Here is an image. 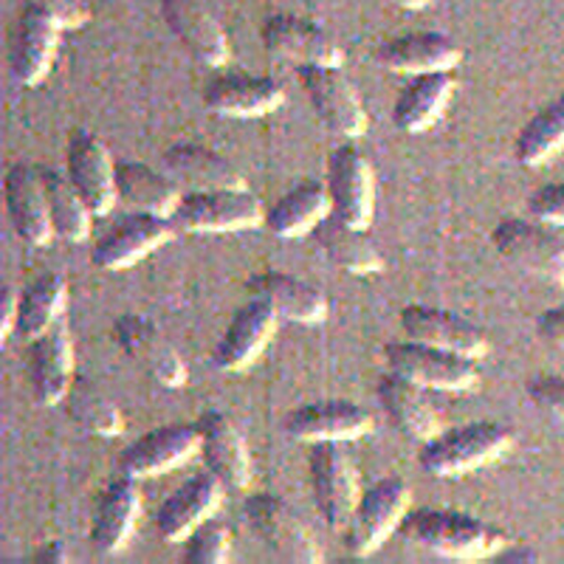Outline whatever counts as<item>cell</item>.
<instances>
[{
	"instance_id": "cell-1",
	"label": "cell",
	"mask_w": 564,
	"mask_h": 564,
	"mask_svg": "<svg viewBox=\"0 0 564 564\" xmlns=\"http://www.w3.org/2000/svg\"><path fill=\"white\" fill-rule=\"evenodd\" d=\"M398 533L412 545L452 562H482L511 545L502 528L452 508H410Z\"/></svg>"
},
{
	"instance_id": "cell-2",
	"label": "cell",
	"mask_w": 564,
	"mask_h": 564,
	"mask_svg": "<svg viewBox=\"0 0 564 564\" xmlns=\"http://www.w3.org/2000/svg\"><path fill=\"white\" fill-rule=\"evenodd\" d=\"M513 446V432L502 423L475 421L441 430L435 437L423 441L417 463L432 477H457L475 468L500 460Z\"/></svg>"
},
{
	"instance_id": "cell-3",
	"label": "cell",
	"mask_w": 564,
	"mask_h": 564,
	"mask_svg": "<svg viewBox=\"0 0 564 564\" xmlns=\"http://www.w3.org/2000/svg\"><path fill=\"white\" fill-rule=\"evenodd\" d=\"M265 209L249 186L243 189H193L181 195L170 220L189 235H224L263 224Z\"/></svg>"
},
{
	"instance_id": "cell-4",
	"label": "cell",
	"mask_w": 564,
	"mask_h": 564,
	"mask_svg": "<svg viewBox=\"0 0 564 564\" xmlns=\"http://www.w3.org/2000/svg\"><path fill=\"white\" fill-rule=\"evenodd\" d=\"M412 506V491L404 477H381L372 482L352 508L345 525V547L352 556H370L398 531Z\"/></svg>"
},
{
	"instance_id": "cell-5",
	"label": "cell",
	"mask_w": 564,
	"mask_h": 564,
	"mask_svg": "<svg viewBox=\"0 0 564 564\" xmlns=\"http://www.w3.org/2000/svg\"><path fill=\"white\" fill-rule=\"evenodd\" d=\"M243 517L251 531L263 539V545L276 558L291 564H319L325 553L316 545L314 533L305 528L300 513L289 502L269 491L249 494L243 502Z\"/></svg>"
},
{
	"instance_id": "cell-6",
	"label": "cell",
	"mask_w": 564,
	"mask_h": 564,
	"mask_svg": "<svg viewBox=\"0 0 564 564\" xmlns=\"http://www.w3.org/2000/svg\"><path fill=\"white\" fill-rule=\"evenodd\" d=\"M384 361L392 372L415 381L417 387H426V390L471 392L480 384L475 359L412 339L384 345Z\"/></svg>"
},
{
	"instance_id": "cell-7",
	"label": "cell",
	"mask_w": 564,
	"mask_h": 564,
	"mask_svg": "<svg viewBox=\"0 0 564 564\" xmlns=\"http://www.w3.org/2000/svg\"><path fill=\"white\" fill-rule=\"evenodd\" d=\"M311 108L330 133L341 139H359L367 130V110L359 94L341 74V65H296Z\"/></svg>"
},
{
	"instance_id": "cell-8",
	"label": "cell",
	"mask_w": 564,
	"mask_h": 564,
	"mask_svg": "<svg viewBox=\"0 0 564 564\" xmlns=\"http://www.w3.org/2000/svg\"><path fill=\"white\" fill-rule=\"evenodd\" d=\"M308 475L322 522L330 531H345L356 500H359L356 468H352L345 446L341 443H311Z\"/></svg>"
},
{
	"instance_id": "cell-9",
	"label": "cell",
	"mask_w": 564,
	"mask_h": 564,
	"mask_svg": "<svg viewBox=\"0 0 564 564\" xmlns=\"http://www.w3.org/2000/svg\"><path fill=\"white\" fill-rule=\"evenodd\" d=\"M330 215L341 224L367 229L376 209V184H372V167L359 148L339 144L327 155L325 178Z\"/></svg>"
},
{
	"instance_id": "cell-10",
	"label": "cell",
	"mask_w": 564,
	"mask_h": 564,
	"mask_svg": "<svg viewBox=\"0 0 564 564\" xmlns=\"http://www.w3.org/2000/svg\"><path fill=\"white\" fill-rule=\"evenodd\" d=\"M491 246L508 263L564 289V243L547 229L522 218H506L494 226Z\"/></svg>"
},
{
	"instance_id": "cell-11",
	"label": "cell",
	"mask_w": 564,
	"mask_h": 564,
	"mask_svg": "<svg viewBox=\"0 0 564 564\" xmlns=\"http://www.w3.org/2000/svg\"><path fill=\"white\" fill-rule=\"evenodd\" d=\"M113 341L124 350L135 367L148 372L155 384L167 387V390H178L186 381V365L181 359V352L170 345V339L161 334L159 327L141 314H122L113 319L110 327Z\"/></svg>"
},
{
	"instance_id": "cell-12",
	"label": "cell",
	"mask_w": 564,
	"mask_h": 564,
	"mask_svg": "<svg viewBox=\"0 0 564 564\" xmlns=\"http://www.w3.org/2000/svg\"><path fill=\"white\" fill-rule=\"evenodd\" d=\"M260 40L269 54L294 65H341L345 52L336 37L319 23L300 14H271L260 26Z\"/></svg>"
},
{
	"instance_id": "cell-13",
	"label": "cell",
	"mask_w": 564,
	"mask_h": 564,
	"mask_svg": "<svg viewBox=\"0 0 564 564\" xmlns=\"http://www.w3.org/2000/svg\"><path fill=\"white\" fill-rule=\"evenodd\" d=\"M59 23L32 7L20 9L9 40V74L23 88H37L52 74L59 48Z\"/></svg>"
},
{
	"instance_id": "cell-14",
	"label": "cell",
	"mask_w": 564,
	"mask_h": 564,
	"mask_svg": "<svg viewBox=\"0 0 564 564\" xmlns=\"http://www.w3.org/2000/svg\"><path fill=\"white\" fill-rule=\"evenodd\" d=\"M200 435L195 423H164L155 426L148 435L133 441L128 449L119 455V475H128L133 480L144 477H159L164 471L184 466L189 457L198 452Z\"/></svg>"
},
{
	"instance_id": "cell-15",
	"label": "cell",
	"mask_w": 564,
	"mask_h": 564,
	"mask_svg": "<svg viewBox=\"0 0 564 564\" xmlns=\"http://www.w3.org/2000/svg\"><path fill=\"white\" fill-rule=\"evenodd\" d=\"M175 224L164 215L135 209L130 218L119 220L113 229L94 246V265L102 271H122L153 254L159 246L175 238Z\"/></svg>"
},
{
	"instance_id": "cell-16",
	"label": "cell",
	"mask_w": 564,
	"mask_h": 564,
	"mask_svg": "<svg viewBox=\"0 0 564 564\" xmlns=\"http://www.w3.org/2000/svg\"><path fill=\"white\" fill-rule=\"evenodd\" d=\"M65 175L90 215H108L116 204L113 161L90 130H74L65 148Z\"/></svg>"
},
{
	"instance_id": "cell-17",
	"label": "cell",
	"mask_w": 564,
	"mask_h": 564,
	"mask_svg": "<svg viewBox=\"0 0 564 564\" xmlns=\"http://www.w3.org/2000/svg\"><path fill=\"white\" fill-rule=\"evenodd\" d=\"M370 430V412L345 398L311 401L291 410L285 417V432L300 443H347L367 435Z\"/></svg>"
},
{
	"instance_id": "cell-18",
	"label": "cell",
	"mask_w": 564,
	"mask_h": 564,
	"mask_svg": "<svg viewBox=\"0 0 564 564\" xmlns=\"http://www.w3.org/2000/svg\"><path fill=\"white\" fill-rule=\"evenodd\" d=\"M398 322H401V330H404L406 339L441 347V350L449 352H460L466 359H482L488 347H491L488 336L475 322L452 314V311L432 308V305H406Z\"/></svg>"
},
{
	"instance_id": "cell-19",
	"label": "cell",
	"mask_w": 564,
	"mask_h": 564,
	"mask_svg": "<svg viewBox=\"0 0 564 564\" xmlns=\"http://www.w3.org/2000/svg\"><path fill=\"white\" fill-rule=\"evenodd\" d=\"M159 9L161 20L189 57L206 68H224L229 63V40L204 0H159Z\"/></svg>"
},
{
	"instance_id": "cell-20",
	"label": "cell",
	"mask_w": 564,
	"mask_h": 564,
	"mask_svg": "<svg viewBox=\"0 0 564 564\" xmlns=\"http://www.w3.org/2000/svg\"><path fill=\"white\" fill-rule=\"evenodd\" d=\"M29 379H32V395L40 406H57L68 395L74 384V339L63 316L45 334L32 339Z\"/></svg>"
},
{
	"instance_id": "cell-21",
	"label": "cell",
	"mask_w": 564,
	"mask_h": 564,
	"mask_svg": "<svg viewBox=\"0 0 564 564\" xmlns=\"http://www.w3.org/2000/svg\"><path fill=\"white\" fill-rule=\"evenodd\" d=\"M276 327V311L260 296H251L231 316L229 327L212 350V365L224 372L246 370L265 350Z\"/></svg>"
},
{
	"instance_id": "cell-22",
	"label": "cell",
	"mask_w": 564,
	"mask_h": 564,
	"mask_svg": "<svg viewBox=\"0 0 564 564\" xmlns=\"http://www.w3.org/2000/svg\"><path fill=\"white\" fill-rule=\"evenodd\" d=\"M224 500V482L209 468L175 488L155 511V531L164 542H184L204 520L215 517Z\"/></svg>"
},
{
	"instance_id": "cell-23",
	"label": "cell",
	"mask_w": 564,
	"mask_h": 564,
	"mask_svg": "<svg viewBox=\"0 0 564 564\" xmlns=\"http://www.w3.org/2000/svg\"><path fill=\"white\" fill-rule=\"evenodd\" d=\"M200 435V457L212 475L231 491H246L251 486V457L235 423L218 410H206L195 421Z\"/></svg>"
},
{
	"instance_id": "cell-24",
	"label": "cell",
	"mask_w": 564,
	"mask_h": 564,
	"mask_svg": "<svg viewBox=\"0 0 564 564\" xmlns=\"http://www.w3.org/2000/svg\"><path fill=\"white\" fill-rule=\"evenodd\" d=\"M285 102V88L269 74H224L204 88V105L220 116L257 119Z\"/></svg>"
},
{
	"instance_id": "cell-25",
	"label": "cell",
	"mask_w": 564,
	"mask_h": 564,
	"mask_svg": "<svg viewBox=\"0 0 564 564\" xmlns=\"http://www.w3.org/2000/svg\"><path fill=\"white\" fill-rule=\"evenodd\" d=\"M3 204L12 220V229L23 243L48 246L54 240L48 206H45L43 184H40L37 167L29 164H12L3 175Z\"/></svg>"
},
{
	"instance_id": "cell-26",
	"label": "cell",
	"mask_w": 564,
	"mask_h": 564,
	"mask_svg": "<svg viewBox=\"0 0 564 564\" xmlns=\"http://www.w3.org/2000/svg\"><path fill=\"white\" fill-rule=\"evenodd\" d=\"M463 52L455 40L441 32H406L384 40L376 48V63L395 74H430L460 65Z\"/></svg>"
},
{
	"instance_id": "cell-27",
	"label": "cell",
	"mask_w": 564,
	"mask_h": 564,
	"mask_svg": "<svg viewBox=\"0 0 564 564\" xmlns=\"http://www.w3.org/2000/svg\"><path fill=\"white\" fill-rule=\"evenodd\" d=\"M139 508L141 491L133 477L119 475L105 486L94 508V520H90V545L97 547V553L113 556L128 545L135 520H139Z\"/></svg>"
},
{
	"instance_id": "cell-28",
	"label": "cell",
	"mask_w": 564,
	"mask_h": 564,
	"mask_svg": "<svg viewBox=\"0 0 564 564\" xmlns=\"http://www.w3.org/2000/svg\"><path fill=\"white\" fill-rule=\"evenodd\" d=\"M161 164L186 189H243L246 178L226 155L218 150L195 144V141H175L164 150Z\"/></svg>"
},
{
	"instance_id": "cell-29",
	"label": "cell",
	"mask_w": 564,
	"mask_h": 564,
	"mask_svg": "<svg viewBox=\"0 0 564 564\" xmlns=\"http://www.w3.org/2000/svg\"><path fill=\"white\" fill-rule=\"evenodd\" d=\"M251 296H260L282 319L296 325H316L327 316V296L316 285L285 271H263L246 280Z\"/></svg>"
},
{
	"instance_id": "cell-30",
	"label": "cell",
	"mask_w": 564,
	"mask_h": 564,
	"mask_svg": "<svg viewBox=\"0 0 564 564\" xmlns=\"http://www.w3.org/2000/svg\"><path fill=\"white\" fill-rule=\"evenodd\" d=\"M421 390L423 387H417L415 381L390 370L379 379L376 395H379L381 410L390 417L392 426L410 441L423 443L441 432V417Z\"/></svg>"
},
{
	"instance_id": "cell-31",
	"label": "cell",
	"mask_w": 564,
	"mask_h": 564,
	"mask_svg": "<svg viewBox=\"0 0 564 564\" xmlns=\"http://www.w3.org/2000/svg\"><path fill=\"white\" fill-rule=\"evenodd\" d=\"M455 90V79L449 70H430L412 74L410 83L401 88L392 105V124L401 133H423L441 119Z\"/></svg>"
},
{
	"instance_id": "cell-32",
	"label": "cell",
	"mask_w": 564,
	"mask_h": 564,
	"mask_svg": "<svg viewBox=\"0 0 564 564\" xmlns=\"http://www.w3.org/2000/svg\"><path fill=\"white\" fill-rule=\"evenodd\" d=\"M113 184L116 198L124 200L128 206L139 212H153V215H164L170 218L173 209L181 200V184L173 175L164 170L148 167L141 161H119L113 164Z\"/></svg>"
},
{
	"instance_id": "cell-33",
	"label": "cell",
	"mask_w": 564,
	"mask_h": 564,
	"mask_svg": "<svg viewBox=\"0 0 564 564\" xmlns=\"http://www.w3.org/2000/svg\"><path fill=\"white\" fill-rule=\"evenodd\" d=\"M330 215L327 189L319 181H302L265 209V229L280 240H294L314 231Z\"/></svg>"
},
{
	"instance_id": "cell-34",
	"label": "cell",
	"mask_w": 564,
	"mask_h": 564,
	"mask_svg": "<svg viewBox=\"0 0 564 564\" xmlns=\"http://www.w3.org/2000/svg\"><path fill=\"white\" fill-rule=\"evenodd\" d=\"M65 302H68V285L63 276L54 271L40 274L14 300L12 334L23 341L37 339L63 316Z\"/></svg>"
},
{
	"instance_id": "cell-35",
	"label": "cell",
	"mask_w": 564,
	"mask_h": 564,
	"mask_svg": "<svg viewBox=\"0 0 564 564\" xmlns=\"http://www.w3.org/2000/svg\"><path fill=\"white\" fill-rule=\"evenodd\" d=\"M311 235H314L319 249L327 254V260L334 265H339V269L350 271V274L365 276L384 269L381 251L376 249V243H372L370 238H367V231L341 224L334 215H327Z\"/></svg>"
},
{
	"instance_id": "cell-36",
	"label": "cell",
	"mask_w": 564,
	"mask_h": 564,
	"mask_svg": "<svg viewBox=\"0 0 564 564\" xmlns=\"http://www.w3.org/2000/svg\"><path fill=\"white\" fill-rule=\"evenodd\" d=\"M40 184L45 193V206H48V220H52L54 238L65 243H83L90 235V215L85 200L79 198L77 189L70 186L68 175L52 167H37Z\"/></svg>"
},
{
	"instance_id": "cell-37",
	"label": "cell",
	"mask_w": 564,
	"mask_h": 564,
	"mask_svg": "<svg viewBox=\"0 0 564 564\" xmlns=\"http://www.w3.org/2000/svg\"><path fill=\"white\" fill-rule=\"evenodd\" d=\"M564 150V94L533 113L513 141V155L522 167H539Z\"/></svg>"
},
{
	"instance_id": "cell-38",
	"label": "cell",
	"mask_w": 564,
	"mask_h": 564,
	"mask_svg": "<svg viewBox=\"0 0 564 564\" xmlns=\"http://www.w3.org/2000/svg\"><path fill=\"white\" fill-rule=\"evenodd\" d=\"M63 404L70 421L77 423V426H83L88 435L116 437L124 432L122 410H119L94 381L74 379Z\"/></svg>"
},
{
	"instance_id": "cell-39",
	"label": "cell",
	"mask_w": 564,
	"mask_h": 564,
	"mask_svg": "<svg viewBox=\"0 0 564 564\" xmlns=\"http://www.w3.org/2000/svg\"><path fill=\"white\" fill-rule=\"evenodd\" d=\"M231 556V531L226 522L209 520L200 522L189 536L184 539L186 564H224Z\"/></svg>"
},
{
	"instance_id": "cell-40",
	"label": "cell",
	"mask_w": 564,
	"mask_h": 564,
	"mask_svg": "<svg viewBox=\"0 0 564 564\" xmlns=\"http://www.w3.org/2000/svg\"><path fill=\"white\" fill-rule=\"evenodd\" d=\"M20 7H32L37 12L48 14L52 20H57L63 32L83 29L90 20V9L85 0H20Z\"/></svg>"
},
{
	"instance_id": "cell-41",
	"label": "cell",
	"mask_w": 564,
	"mask_h": 564,
	"mask_svg": "<svg viewBox=\"0 0 564 564\" xmlns=\"http://www.w3.org/2000/svg\"><path fill=\"white\" fill-rule=\"evenodd\" d=\"M533 220L547 226H564V184H545L528 198Z\"/></svg>"
},
{
	"instance_id": "cell-42",
	"label": "cell",
	"mask_w": 564,
	"mask_h": 564,
	"mask_svg": "<svg viewBox=\"0 0 564 564\" xmlns=\"http://www.w3.org/2000/svg\"><path fill=\"white\" fill-rule=\"evenodd\" d=\"M528 395L539 410L564 423V376H536L528 384Z\"/></svg>"
},
{
	"instance_id": "cell-43",
	"label": "cell",
	"mask_w": 564,
	"mask_h": 564,
	"mask_svg": "<svg viewBox=\"0 0 564 564\" xmlns=\"http://www.w3.org/2000/svg\"><path fill=\"white\" fill-rule=\"evenodd\" d=\"M536 330L547 345L564 350V308H551L545 314H539Z\"/></svg>"
},
{
	"instance_id": "cell-44",
	"label": "cell",
	"mask_w": 564,
	"mask_h": 564,
	"mask_svg": "<svg viewBox=\"0 0 564 564\" xmlns=\"http://www.w3.org/2000/svg\"><path fill=\"white\" fill-rule=\"evenodd\" d=\"M14 300H18V294H14L9 285H0V345H3V339H7L9 334H12Z\"/></svg>"
},
{
	"instance_id": "cell-45",
	"label": "cell",
	"mask_w": 564,
	"mask_h": 564,
	"mask_svg": "<svg viewBox=\"0 0 564 564\" xmlns=\"http://www.w3.org/2000/svg\"><path fill=\"white\" fill-rule=\"evenodd\" d=\"M494 558H497V562H502V564H508V562H536V553L528 551V547L506 545Z\"/></svg>"
},
{
	"instance_id": "cell-46",
	"label": "cell",
	"mask_w": 564,
	"mask_h": 564,
	"mask_svg": "<svg viewBox=\"0 0 564 564\" xmlns=\"http://www.w3.org/2000/svg\"><path fill=\"white\" fill-rule=\"evenodd\" d=\"M37 562H68V556H65V547L59 545V542H52V545H45V547H40V553L37 556Z\"/></svg>"
},
{
	"instance_id": "cell-47",
	"label": "cell",
	"mask_w": 564,
	"mask_h": 564,
	"mask_svg": "<svg viewBox=\"0 0 564 564\" xmlns=\"http://www.w3.org/2000/svg\"><path fill=\"white\" fill-rule=\"evenodd\" d=\"M387 3H392L398 9H406V12H417V9L430 7V0H387Z\"/></svg>"
}]
</instances>
